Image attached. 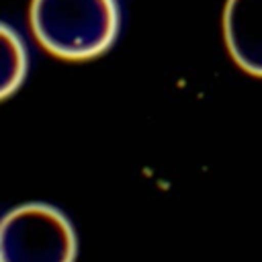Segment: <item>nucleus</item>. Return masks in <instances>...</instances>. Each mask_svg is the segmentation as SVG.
<instances>
[{
  "instance_id": "obj_1",
  "label": "nucleus",
  "mask_w": 262,
  "mask_h": 262,
  "mask_svg": "<svg viewBox=\"0 0 262 262\" xmlns=\"http://www.w3.org/2000/svg\"><path fill=\"white\" fill-rule=\"evenodd\" d=\"M31 29L49 53L90 59L113 45L119 6L115 0H33Z\"/></svg>"
},
{
  "instance_id": "obj_2",
  "label": "nucleus",
  "mask_w": 262,
  "mask_h": 262,
  "mask_svg": "<svg viewBox=\"0 0 262 262\" xmlns=\"http://www.w3.org/2000/svg\"><path fill=\"white\" fill-rule=\"evenodd\" d=\"M76 254L70 219L47 203L14 207L0 223V262H74Z\"/></svg>"
},
{
  "instance_id": "obj_3",
  "label": "nucleus",
  "mask_w": 262,
  "mask_h": 262,
  "mask_svg": "<svg viewBox=\"0 0 262 262\" xmlns=\"http://www.w3.org/2000/svg\"><path fill=\"white\" fill-rule=\"evenodd\" d=\"M223 37L233 61L262 78V0H227Z\"/></svg>"
},
{
  "instance_id": "obj_4",
  "label": "nucleus",
  "mask_w": 262,
  "mask_h": 262,
  "mask_svg": "<svg viewBox=\"0 0 262 262\" xmlns=\"http://www.w3.org/2000/svg\"><path fill=\"white\" fill-rule=\"evenodd\" d=\"M0 68H2V80H0V96L8 98L25 80L29 57L27 47L16 31H12L8 25L0 27Z\"/></svg>"
}]
</instances>
